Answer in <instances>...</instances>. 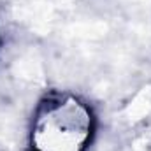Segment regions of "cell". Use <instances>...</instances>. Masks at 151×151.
Masks as SVG:
<instances>
[{"label": "cell", "mask_w": 151, "mask_h": 151, "mask_svg": "<svg viewBox=\"0 0 151 151\" xmlns=\"http://www.w3.org/2000/svg\"><path fill=\"white\" fill-rule=\"evenodd\" d=\"M81 118H62L56 113L49 123L39 130V148L42 151H77L79 142L84 135Z\"/></svg>", "instance_id": "6da1fadb"}]
</instances>
